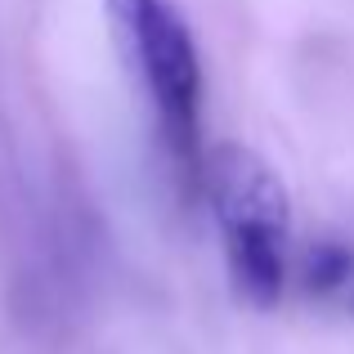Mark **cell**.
Masks as SVG:
<instances>
[{"label":"cell","instance_id":"cell-1","mask_svg":"<svg viewBox=\"0 0 354 354\" xmlns=\"http://www.w3.org/2000/svg\"><path fill=\"white\" fill-rule=\"evenodd\" d=\"M117 54L184 193L202 189V54L175 0H104Z\"/></svg>","mask_w":354,"mask_h":354},{"label":"cell","instance_id":"cell-2","mask_svg":"<svg viewBox=\"0 0 354 354\" xmlns=\"http://www.w3.org/2000/svg\"><path fill=\"white\" fill-rule=\"evenodd\" d=\"M202 193L220 234L234 296L274 310L292 278V198L278 171L247 144H220L202 162Z\"/></svg>","mask_w":354,"mask_h":354},{"label":"cell","instance_id":"cell-3","mask_svg":"<svg viewBox=\"0 0 354 354\" xmlns=\"http://www.w3.org/2000/svg\"><path fill=\"white\" fill-rule=\"evenodd\" d=\"M301 287L323 305L354 310V247L337 238H319L301 256Z\"/></svg>","mask_w":354,"mask_h":354}]
</instances>
